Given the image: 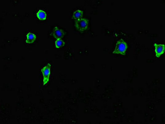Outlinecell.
<instances>
[{
	"mask_svg": "<svg viewBox=\"0 0 165 124\" xmlns=\"http://www.w3.org/2000/svg\"><path fill=\"white\" fill-rule=\"evenodd\" d=\"M128 48V44L122 39L118 40L113 51V54L125 55Z\"/></svg>",
	"mask_w": 165,
	"mask_h": 124,
	"instance_id": "6da1fadb",
	"label": "cell"
},
{
	"mask_svg": "<svg viewBox=\"0 0 165 124\" xmlns=\"http://www.w3.org/2000/svg\"><path fill=\"white\" fill-rule=\"evenodd\" d=\"M89 20L85 18H81L76 20L75 26L77 29L80 32H83L88 28Z\"/></svg>",
	"mask_w": 165,
	"mask_h": 124,
	"instance_id": "7a4b0ae2",
	"label": "cell"
},
{
	"mask_svg": "<svg viewBox=\"0 0 165 124\" xmlns=\"http://www.w3.org/2000/svg\"><path fill=\"white\" fill-rule=\"evenodd\" d=\"M51 64L48 63L45 66L41 69V72L43 77H44L43 79V85H45L47 84L49 80L51 72Z\"/></svg>",
	"mask_w": 165,
	"mask_h": 124,
	"instance_id": "3957f363",
	"label": "cell"
},
{
	"mask_svg": "<svg viewBox=\"0 0 165 124\" xmlns=\"http://www.w3.org/2000/svg\"><path fill=\"white\" fill-rule=\"evenodd\" d=\"M51 34L53 37L56 39H61L64 37L65 33L63 29H61L59 27L56 26L54 27Z\"/></svg>",
	"mask_w": 165,
	"mask_h": 124,
	"instance_id": "277c9868",
	"label": "cell"
},
{
	"mask_svg": "<svg viewBox=\"0 0 165 124\" xmlns=\"http://www.w3.org/2000/svg\"><path fill=\"white\" fill-rule=\"evenodd\" d=\"M155 47V52L156 57L159 58L163 54L165 51V45L163 44H154Z\"/></svg>",
	"mask_w": 165,
	"mask_h": 124,
	"instance_id": "5b68a950",
	"label": "cell"
},
{
	"mask_svg": "<svg viewBox=\"0 0 165 124\" xmlns=\"http://www.w3.org/2000/svg\"><path fill=\"white\" fill-rule=\"evenodd\" d=\"M36 39V35L34 33L29 32L26 36V42L27 44L33 43Z\"/></svg>",
	"mask_w": 165,
	"mask_h": 124,
	"instance_id": "8992f818",
	"label": "cell"
},
{
	"mask_svg": "<svg viewBox=\"0 0 165 124\" xmlns=\"http://www.w3.org/2000/svg\"><path fill=\"white\" fill-rule=\"evenodd\" d=\"M83 12L81 10H75L73 14L72 18L75 20H77L82 18Z\"/></svg>",
	"mask_w": 165,
	"mask_h": 124,
	"instance_id": "52a82bcc",
	"label": "cell"
},
{
	"mask_svg": "<svg viewBox=\"0 0 165 124\" xmlns=\"http://www.w3.org/2000/svg\"><path fill=\"white\" fill-rule=\"evenodd\" d=\"M37 15L38 18L41 20H45L47 17V14H46V12L42 10H38L37 12Z\"/></svg>",
	"mask_w": 165,
	"mask_h": 124,
	"instance_id": "ba28073f",
	"label": "cell"
},
{
	"mask_svg": "<svg viewBox=\"0 0 165 124\" xmlns=\"http://www.w3.org/2000/svg\"><path fill=\"white\" fill-rule=\"evenodd\" d=\"M55 46L57 48H60L64 46L65 45V42L62 39H57L55 42Z\"/></svg>",
	"mask_w": 165,
	"mask_h": 124,
	"instance_id": "9c48e42d",
	"label": "cell"
}]
</instances>
